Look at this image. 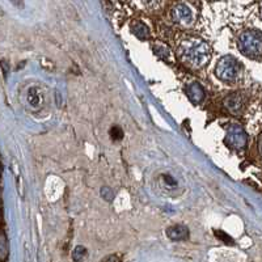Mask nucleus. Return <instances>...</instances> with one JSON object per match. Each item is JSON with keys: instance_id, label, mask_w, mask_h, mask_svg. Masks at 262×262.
Masks as SVG:
<instances>
[{"instance_id": "nucleus-10", "label": "nucleus", "mask_w": 262, "mask_h": 262, "mask_svg": "<svg viewBox=\"0 0 262 262\" xmlns=\"http://www.w3.org/2000/svg\"><path fill=\"white\" fill-rule=\"evenodd\" d=\"M131 29H133V33L135 34V37H138L139 40H142V41H145V40L149 37L148 26L145 25V24H143V22H136V24H134Z\"/></svg>"}, {"instance_id": "nucleus-11", "label": "nucleus", "mask_w": 262, "mask_h": 262, "mask_svg": "<svg viewBox=\"0 0 262 262\" xmlns=\"http://www.w3.org/2000/svg\"><path fill=\"white\" fill-rule=\"evenodd\" d=\"M86 256H87V249H86V248H84V246H82V245L76 246L75 250H73V253H72L73 261L80 262Z\"/></svg>"}, {"instance_id": "nucleus-3", "label": "nucleus", "mask_w": 262, "mask_h": 262, "mask_svg": "<svg viewBox=\"0 0 262 262\" xmlns=\"http://www.w3.org/2000/svg\"><path fill=\"white\" fill-rule=\"evenodd\" d=\"M241 70H243V67H241L240 62L236 58L226 55V57L220 58L216 66H215V75L219 80L230 83L237 79V76L240 75Z\"/></svg>"}, {"instance_id": "nucleus-7", "label": "nucleus", "mask_w": 262, "mask_h": 262, "mask_svg": "<svg viewBox=\"0 0 262 262\" xmlns=\"http://www.w3.org/2000/svg\"><path fill=\"white\" fill-rule=\"evenodd\" d=\"M172 17H173L174 21L186 24V22L192 21V12H190L189 7L185 6V4H177L172 11Z\"/></svg>"}, {"instance_id": "nucleus-4", "label": "nucleus", "mask_w": 262, "mask_h": 262, "mask_svg": "<svg viewBox=\"0 0 262 262\" xmlns=\"http://www.w3.org/2000/svg\"><path fill=\"white\" fill-rule=\"evenodd\" d=\"M246 142H248V136H246V133L244 131L243 127L234 125L228 129L227 135H226V143L230 147L239 151V149H243L245 147Z\"/></svg>"}, {"instance_id": "nucleus-1", "label": "nucleus", "mask_w": 262, "mask_h": 262, "mask_svg": "<svg viewBox=\"0 0 262 262\" xmlns=\"http://www.w3.org/2000/svg\"><path fill=\"white\" fill-rule=\"evenodd\" d=\"M177 57L189 68H202L211 59V48L199 38H188L177 49Z\"/></svg>"}, {"instance_id": "nucleus-5", "label": "nucleus", "mask_w": 262, "mask_h": 262, "mask_svg": "<svg viewBox=\"0 0 262 262\" xmlns=\"http://www.w3.org/2000/svg\"><path fill=\"white\" fill-rule=\"evenodd\" d=\"M44 93H42L41 89L37 88V87H32V88L29 89L28 95H26V104H28L30 110H41L42 106H44Z\"/></svg>"}, {"instance_id": "nucleus-2", "label": "nucleus", "mask_w": 262, "mask_h": 262, "mask_svg": "<svg viewBox=\"0 0 262 262\" xmlns=\"http://www.w3.org/2000/svg\"><path fill=\"white\" fill-rule=\"evenodd\" d=\"M239 49L244 55L249 58H258L262 53V34L259 30H245L239 37Z\"/></svg>"}, {"instance_id": "nucleus-9", "label": "nucleus", "mask_w": 262, "mask_h": 262, "mask_svg": "<svg viewBox=\"0 0 262 262\" xmlns=\"http://www.w3.org/2000/svg\"><path fill=\"white\" fill-rule=\"evenodd\" d=\"M224 105L228 110L231 111H239L243 106V96L240 93H235V95L228 96L224 100Z\"/></svg>"}, {"instance_id": "nucleus-6", "label": "nucleus", "mask_w": 262, "mask_h": 262, "mask_svg": "<svg viewBox=\"0 0 262 262\" xmlns=\"http://www.w3.org/2000/svg\"><path fill=\"white\" fill-rule=\"evenodd\" d=\"M186 95L189 97L190 101L193 104H201L203 101V98H205V89L201 84L198 83H192L190 86L186 87Z\"/></svg>"}, {"instance_id": "nucleus-13", "label": "nucleus", "mask_w": 262, "mask_h": 262, "mask_svg": "<svg viewBox=\"0 0 262 262\" xmlns=\"http://www.w3.org/2000/svg\"><path fill=\"white\" fill-rule=\"evenodd\" d=\"M101 196H102V198L106 199V201H109V202H110V201H113V198H114L113 192H111L110 188H107V186L102 188V189H101Z\"/></svg>"}, {"instance_id": "nucleus-12", "label": "nucleus", "mask_w": 262, "mask_h": 262, "mask_svg": "<svg viewBox=\"0 0 262 262\" xmlns=\"http://www.w3.org/2000/svg\"><path fill=\"white\" fill-rule=\"evenodd\" d=\"M110 135H111V139L113 140H120V139H122L123 131L121 130V127L114 126V127H111V130H110Z\"/></svg>"}, {"instance_id": "nucleus-8", "label": "nucleus", "mask_w": 262, "mask_h": 262, "mask_svg": "<svg viewBox=\"0 0 262 262\" xmlns=\"http://www.w3.org/2000/svg\"><path fill=\"white\" fill-rule=\"evenodd\" d=\"M168 237L173 241H183L189 239V230L182 224L172 226L171 228H168L167 231Z\"/></svg>"}]
</instances>
